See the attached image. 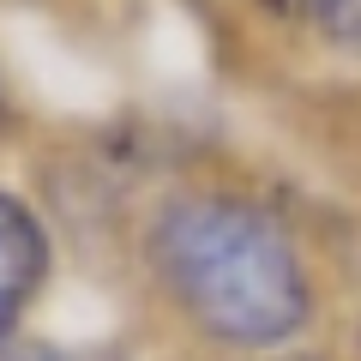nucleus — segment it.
<instances>
[{"mask_svg":"<svg viewBox=\"0 0 361 361\" xmlns=\"http://www.w3.org/2000/svg\"><path fill=\"white\" fill-rule=\"evenodd\" d=\"M295 6H301V18H313L331 42L361 49V0H295Z\"/></svg>","mask_w":361,"mask_h":361,"instance_id":"3","label":"nucleus"},{"mask_svg":"<svg viewBox=\"0 0 361 361\" xmlns=\"http://www.w3.org/2000/svg\"><path fill=\"white\" fill-rule=\"evenodd\" d=\"M42 265H49V247H42V229L18 199L0 193V337L13 331V319L25 313V301L37 295Z\"/></svg>","mask_w":361,"mask_h":361,"instance_id":"2","label":"nucleus"},{"mask_svg":"<svg viewBox=\"0 0 361 361\" xmlns=\"http://www.w3.org/2000/svg\"><path fill=\"white\" fill-rule=\"evenodd\" d=\"M151 265L180 313L223 343H283L307 325L313 289L289 229L235 193H187L151 223Z\"/></svg>","mask_w":361,"mask_h":361,"instance_id":"1","label":"nucleus"},{"mask_svg":"<svg viewBox=\"0 0 361 361\" xmlns=\"http://www.w3.org/2000/svg\"><path fill=\"white\" fill-rule=\"evenodd\" d=\"M6 361H78V355H61V349H18V355H6Z\"/></svg>","mask_w":361,"mask_h":361,"instance_id":"4","label":"nucleus"}]
</instances>
